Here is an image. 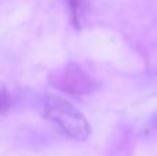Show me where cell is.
Wrapping results in <instances>:
<instances>
[{
	"label": "cell",
	"instance_id": "6da1fadb",
	"mask_svg": "<svg viewBox=\"0 0 157 156\" xmlns=\"http://www.w3.org/2000/svg\"><path fill=\"white\" fill-rule=\"evenodd\" d=\"M40 112L47 120L54 123L65 135L76 141H86L91 134V127L83 113L71 102L61 97H41Z\"/></svg>",
	"mask_w": 157,
	"mask_h": 156
},
{
	"label": "cell",
	"instance_id": "7a4b0ae2",
	"mask_svg": "<svg viewBox=\"0 0 157 156\" xmlns=\"http://www.w3.org/2000/svg\"><path fill=\"white\" fill-rule=\"evenodd\" d=\"M52 87L72 96H84L98 88V83L76 64H68L50 73Z\"/></svg>",
	"mask_w": 157,
	"mask_h": 156
},
{
	"label": "cell",
	"instance_id": "3957f363",
	"mask_svg": "<svg viewBox=\"0 0 157 156\" xmlns=\"http://www.w3.org/2000/svg\"><path fill=\"white\" fill-rule=\"evenodd\" d=\"M66 4H68L69 11H71L72 22L77 28L80 25V18H81V14H83L84 0H66Z\"/></svg>",
	"mask_w": 157,
	"mask_h": 156
},
{
	"label": "cell",
	"instance_id": "277c9868",
	"mask_svg": "<svg viewBox=\"0 0 157 156\" xmlns=\"http://www.w3.org/2000/svg\"><path fill=\"white\" fill-rule=\"evenodd\" d=\"M155 124H156V127H157V116H156V119H155Z\"/></svg>",
	"mask_w": 157,
	"mask_h": 156
}]
</instances>
